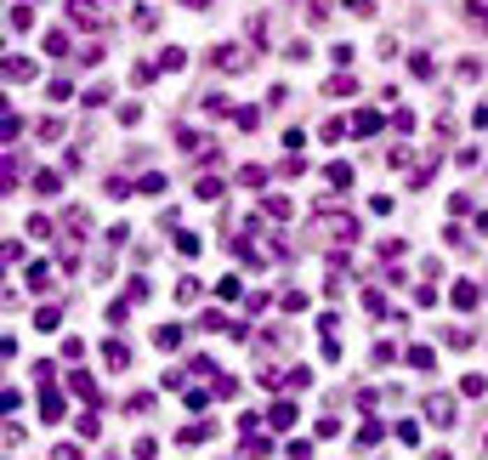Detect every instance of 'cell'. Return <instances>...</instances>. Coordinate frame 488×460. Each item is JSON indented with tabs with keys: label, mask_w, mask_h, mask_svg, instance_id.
Segmentation results:
<instances>
[{
	"label": "cell",
	"mask_w": 488,
	"mask_h": 460,
	"mask_svg": "<svg viewBox=\"0 0 488 460\" xmlns=\"http://www.w3.org/2000/svg\"><path fill=\"white\" fill-rule=\"evenodd\" d=\"M210 63H216L221 74H244V68H250V52H244V46H216Z\"/></svg>",
	"instance_id": "cell-1"
},
{
	"label": "cell",
	"mask_w": 488,
	"mask_h": 460,
	"mask_svg": "<svg viewBox=\"0 0 488 460\" xmlns=\"http://www.w3.org/2000/svg\"><path fill=\"white\" fill-rule=\"evenodd\" d=\"M426 421H431V426H454V398H449V392H431V398H426Z\"/></svg>",
	"instance_id": "cell-2"
},
{
	"label": "cell",
	"mask_w": 488,
	"mask_h": 460,
	"mask_svg": "<svg viewBox=\"0 0 488 460\" xmlns=\"http://www.w3.org/2000/svg\"><path fill=\"white\" fill-rule=\"evenodd\" d=\"M68 17L80 29H103V12H97V0H68Z\"/></svg>",
	"instance_id": "cell-3"
},
{
	"label": "cell",
	"mask_w": 488,
	"mask_h": 460,
	"mask_svg": "<svg viewBox=\"0 0 488 460\" xmlns=\"http://www.w3.org/2000/svg\"><path fill=\"white\" fill-rule=\"evenodd\" d=\"M68 392H74V398H85V403H103L97 381H91V375H85V369H74V375H68Z\"/></svg>",
	"instance_id": "cell-4"
},
{
	"label": "cell",
	"mask_w": 488,
	"mask_h": 460,
	"mask_svg": "<svg viewBox=\"0 0 488 460\" xmlns=\"http://www.w3.org/2000/svg\"><path fill=\"white\" fill-rule=\"evenodd\" d=\"M324 182H330L335 193H346V188H352V165H341V159H330V165H324Z\"/></svg>",
	"instance_id": "cell-5"
},
{
	"label": "cell",
	"mask_w": 488,
	"mask_h": 460,
	"mask_svg": "<svg viewBox=\"0 0 488 460\" xmlns=\"http://www.w3.org/2000/svg\"><path fill=\"white\" fill-rule=\"evenodd\" d=\"M449 302H454V307H460V313H471V307H477V302H482V290H477V284H471V279H460V284H454V296H449Z\"/></svg>",
	"instance_id": "cell-6"
},
{
	"label": "cell",
	"mask_w": 488,
	"mask_h": 460,
	"mask_svg": "<svg viewBox=\"0 0 488 460\" xmlns=\"http://www.w3.org/2000/svg\"><path fill=\"white\" fill-rule=\"evenodd\" d=\"M40 421H63V392H40Z\"/></svg>",
	"instance_id": "cell-7"
},
{
	"label": "cell",
	"mask_w": 488,
	"mask_h": 460,
	"mask_svg": "<svg viewBox=\"0 0 488 460\" xmlns=\"http://www.w3.org/2000/svg\"><path fill=\"white\" fill-rule=\"evenodd\" d=\"M154 347H159V353H176V347H182V329H176V324H159V329H154Z\"/></svg>",
	"instance_id": "cell-8"
},
{
	"label": "cell",
	"mask_w": 488,
	"mask_h": 460,
	"mask_svg": "<svg viewBox=\"0 0 488 460\" xmlns=\"http://www.w3.org/2000/svg\"><path fill=\"white\" fill-rule=\"evenodd\" d=\"M103 364H108V369H125V364H131V347H125V341H103Z\"/></svg>",
	"instance_id": "cell-9"
},
{
	"label": "cell",
	"mask_w": 488,
	"mask_h": 460,
	"mask_svg": "<svg viewBox=\"0 0 488 460\" xmlns=\"http://www.w3.org/2000/svg\"><path fill=\"white\" fill-rule=\"evenodd\" d=\"M267 426L290 432V426H295V403H273V409H267Z\"/></svg>",
	"instance_id": "cell-10"
},
{
	"label": "cell",
	"mask_w": 488,
	"mask_h": 460,
	"mask_svg": "<svg viewBox=\"0 0 488 460\" xmlns=\"http://www.w3.org/2000/svg\"><path fill=\"white\" fill-rule=\"evenodd\" d=\"M34 193H63V171H34Z\"/></svg>",
	"instance_id": "cell-11"
},
{
	"label": "cell",
	"mask_w": 488,
	"mask_h": 460,
	"mask_svg": "<svg viewBox=\"0 0 488 460\" xmlns=\"http://www.w3.org/2000/svg\"><path fill=\"white\" fill-rule=\"evenodd\" d=\"M6 23H12L17 34H23V29H34V6H29V0H17V6L6 12Z\"/></svg>",
	"instance_id": "cell-12"
},
{
	"label": "cell",
	"mask_w": 488,
	"mask_h": 460,
	"mask_svg": "<svg viewBox=\"0 0 488 460\" xmlns=\"http://www.w3.org/2000/svg\"><path fill=\"white\" fill-rule=\"evenodd\" d=\"M6 80H17V86L34 80V57H6Z\"/></svg>",
	"instance_id": "cell-13"
},
{
	"label": "cell",
	"mask_w": 488,
	"mask_h": 460,
	"mask_svg": "<svg viewBox=\"0 0 488 460\" xmlns=\"http://www.w3.org/2000/svg\"><path fill=\"white\" fill-rule=\"evenodd\" d=\"M324 91H330V97H352V91H358V80H352V74H330Z\"/></svg>",
	"instance_id": "cell-14"
},
{
	"label": "cell",
	"mask_w": 488,
	"mask_h": 460,
	"mask_svg": "<svg viewBox=\"0 0 488 460\" xmlns=\"http://www.w3.org/2000/svg\"><path fill=\"white\" fill-rule=\"evenodd\" d=\"M375 131H380V114L375 108H364L358 119H352V137H375Z\"/></svg>",
	"instance_id": "cell-15"
},
{
	"label": "cell",
	"mask_w": 488,
	"mask_h": 460,
	"mask_svg": "<svg viewBox=\"0 0 488 460\" xmlns=\"http://www.w3.org/2000/svg\"><path fill=\"white\" fill-rule=\"evenodd\" d=\"M46 52H52V57H68V52H74V40H68V29H52V34H46Z\"/></svg>",
	"instance_id": "cell-16"
},
{
	"label": "cell",
	"mask_w": 488,
	"mask_h": 460,
	"mask_svg": "<svg viewBox=\"0 0 488 460\" xmlns=\"http://www.w3.org/2000/svg\"><path fill=\"white\" fill-rule=\"evenodd\" d=\"M159 68H165V74H176V68H188V52H182V46H165V52H159Z\"/></svg>",
	"instance_id": "cell-17"
},
{
	"label": "cell",
	"mask_w": 488,
	"mask_h": 460,
	"mask_svg": "<svg viewBox=\"0 0 488 460\" xmlns=\"http://www.w3.org/2000/svg\"><path fill=\"white\" fill-rule=\"evenodd\" d=\"M330 228H335V239H341V244H352V239H358V222H352V216H341V211L330 216Z\"/></svg>",
	"instance_id": "cell-18"
},
{
	"label": "cell",
	"mask_w": 488,
	"mask_h": 460,
	"mask_svg": "<svg viewBox=\"0 0 488 460\" xmlns=\"http://www.w3.org/2000/svg\"><path fill=\"white\" fill-rule=\"evenodd\" d=\"M409 74H415V80H431V74H437L431 52H415V57H409Z\"/></svg>",
	"instance_id": "cell-19"
},
{
	"label": "cell",
	"mask_w": 488,
	"mask_h": 460,
	"mask_svg": "<svg viewBox=\"0 0 488 460\" xmlns=\"http://www.w3.org/2000/svg\"><path fill=\"white\" fill-rule=\"evenodd\" d=\"M346 131H352V125H346V119H324V125H318V137H324L330 148H335V142H341Z\"/></svg>",
	"instance_id": "cell-20"
},
{
	"label": "cell",
	"mask_w": 488,
	"mask_h": 460,
	"mask_svg": "<svg viewBox=\"0 0 488 460\" xmlns=\"http://www.w3.org/2000/svg\"><path fill=\"white\" fill-rule=\"evenodd\" d=\"M482 387H488V381H482L477 369H466V375H460V398H482Z\"/></svg>",
	"instance_id": "cell-21"
},
{
	"label": "cell",
	"mask_w": 488,
	"mask_h": 460,
	"mask_svg": "<svg viewBox=\"0 0 488 460\" xmlns=\"http://www.w3.org/2000/svg\"><path fill=\"white\" fill-rule=\"evenodd\" d=\"M193 193L199 199H221V177H193Z\"/></svg>",
	"instance_id": "cell-22"
},
{
	"label": "cell",
	"mask_w": 488,
	"mask_h": 460,
	"mask_svg": "<svg viewBox=\"0 0 488 460\" xmlns=\"http://www.w3.org/2000/svg\"><path fill=\"white\" fill-rule=\"evenodd\" d=\"M409 364H415V369H426V375H431V369H437V353H431V347H409Z\"/></svg>",
	"instance_id": "cell-23"
},
{
	"label": "cell",
	"mask_w": 488,
	"mask_h": 460,
	"mask_svg": "<svg viewBox=\"0 0 488 460\" xmlns=\"http://www.w3.org/2000/svg\"><path fill=\"white\" fill-rule=\"evenodd\" d=\"M261 211H267V216H273V222H290V216H295V211H290V199H279V193H273V199H267V205H261Z\"/></svg>",
	"instance_id": "cell-24"
},
{
	"label": "cell",
	"mask_w": 488,
	"mask_h": 460,
	"mask_svg": "<svg viewBox=\"0 0 488 460\" xmlns=\"http://www.w3.org/2000/svg\"><path fill=\"white\" fill-rule=\"evenodd\" d=\"M233 125H239V131H256V125H261V108H233Z\"/></svg>",
	"instance_id": "cell-25"
},
{
	"label": "cell",
	"mask_w": 488,
	"mask_h": 460,
	"mask_svg": "<svg viewBox=\"0 0 488 460\" xmlns=\"http://www.w3.org/2000/svg\"><path fill=\"white\" fill-rule=\"evenodd\" d=\"M205 438H210V421H199V426H182V438H176V443H188V449H193V443H205Z\"/></svg>",
	"instance_id": "cell-26"
},
{
	"label": "cell",
	"mask_w": 488,
	"mask_h": 460,
	"mask_svg": "<svg viewBox=\"0 0 488 460\" xmlns=\"http://www.w3.org/2000/svg\"><path fill=\"white\" fill-rule=\"evenodd\" d=\"M176 302L193 307V302H199V279H182V284H176Z\"/></svg>",
	"instance_id": "cell-27"
},
{
	"label": "cell",
	"mask_w": 488,
	"mask_h": 460,
	"mask_svg": "<svg viewBox=\"0 0 488 460\" xmlns=\"http://www.w3.org/2000/svg\"><path fill=\"white\" fill-rule=\"evenodd\" d=\"M34 324H40V329H57V324H63V307H40Z\"/></svg>",
	"instance_id": "cell-28"
},
{
	"label": "cell",
	"mask_w": 488,
	"mask_h": 460,
	"mask_svg": "<svg viewBox=\"0 0 488 460\" xmlns=\"http://www.w3.org/2000/svg\"><path fill=\"white\" fill-rule=\"evenodd\" d=\"M154 409V392H137V398H125V415H148Z\"/></svg>",
	"instance_id": "cell-29"
},
{
	"label": "cell",
	"mask_w": 488,
	"mask_h": 460,
	"mask_svg": "<svg viewBox=\"0 0 488 460\" xmlns=\"http://www.w3.org/2000/svg\"><path fill=\"white\" fill-rule=\"evenodd\" d=\"M154 454H159L154 438H137V443H131V460H154Z\"/></svg>",
	"instance_id": "cell-30"
},
{
	"label": "cell",
	"mask_w": 488,
	"mask_h": 460,
	"mask_svg": "<svg viewBox=\"0 0 488 460\" xmlns=\"http://www.w3.org/2000/svg\"><path fill=\"white\" fill-rule=\"evenodd\" d=\"M34 137H40V142H57V137H63V125H57V119H40V125H34Z\"/></svg>",
	"instance_id": "cell-31"
},
{
	"label": "cell",
	"mask_w": 488,
	"mask_h": 460,
	"mask_svg": "<svg viewBox=\"0 0 488 460\" xmlns=\"http://www.w3.org/2000/svg\"><path fill=\"white\" fill-rule=\"evenodd\" d=\"M216 296H221V302H239V296H244V284H239V279H221V284H216Z\"/></svg>",
	"instance_id": "cell-32"
},
{
	"label": "cell",
	"mask_w": 488,
	"mask_h": 460,
	"mask_svg": "<svg viewBox=\"0 0 488 460\" xmlns=\"http://www.w3.org/2000/svg\"><path fill=\"white\" fill-rule=\"evenodd\" d=\"M380 443V421H364V432H358V449H375Z\"/></svg>",
	"instance_id": "cell-33"
},
{
	"label": "cell",
	"mask_w": 488,
	"mask_h": 460,
	"mask_svg": "<svg viewBox=\"0 0 488 460\" xmlns=\"http://www.w3.org/2000/svg\"><path fill=\"white\" fill-rule=\"evenodd\" d=\"M74 426H80V438H103V421H97V415H80Z\"/></svg>",
	"instance_id": "cell-34"
},
{
	"label": "cell",
	"mask_w": 488,
	"mask_h": 460,
	"mask_svg": "<svg viewBox=\"0 0 488 460\" xmlns=\"http://www.w3.org/2000/svg\"><path fill=\"white\" fill-rule=\"evenodd\" d=\"M176 250H182V256H199L205 244H199V233H176Z\"/></svg>",
	"instance_id": "cell-35"
},
{
	"label": "cell",
	"mask_w": 488,
	"mask_h": 460,
	"mask_svg": "<svg viewBox=\"0 0 488 460\" xmlns=\"http://www.w3.org/2000/svg\"><path fill=\"white\" fill-rule=\"evenodd\" d=\"M239 182H244V188H261V182H267V171H261V165H244Z\"/></svg>",
	"instance_id": "cell-36"
},
{
	"label": "cell",
	"mask_w": 488,
	"mask_h": 460,
	"mask_svg": "<svg viewBox=\"0 0 488 460\" xmlns=\"http://www.w3.org/2000/svg\"><path fill=\"white\" fill-rule=\"evenodd\" d=\"M244 454H250V460H261V454H267V438L250 432V438H244Z\"/></svg>",
	"instance_id": "cell-37"
},
{
	"label": "cell",
	"mask_w": 488,
	"mask_h": 460,
	"mask_svg": "<svg viewBox=\"0 0 488 460\" xmlns=\"http://www.w3.org/2000/svg\"><path fill=\"white\" fill-rule=\"evenodd\" d=\"M131 23H137V29H154V23H159V12H154V6H137V12H131Z\"/></svg>",
	"instance_id": "cell-38"
},
{
	"label": "cell",
	"mask_w": 488,
	"mask_h": 460,
	"mask_svg": "<svg viewBox=\"0 0 488 460\" xmlns=\"http://www.w3.org/2000/svg\"><path fill=\"white\" fill-rule=\"evenodd\" d=\"M137 188H142V193H165V171H148Z\"/></svg>",
	"instance_id": "cell-39"
},
{
	"label": "cell",
	"mask_w": 488,
	"mask_h": 460,
	"mask_svg": "<svg viewBox=\"0 0 488 460\" xmlns=\"http://www.w3.org/2000/svg\"><path fill=\"white\" fill-rule=\"evenodd\" d=\"M131 86H154V63H137V68H131Z\"/></svg>",
	"instance_id": "cell-40"
},
{
	"label": "cell",
	"mask_w": 488,
	"mask_h": 460,
	"mask_svg": "<svg viewBox=\"0 0 488 460\" xmlns=\"http://www.w3.org/2000/svg\"><path fill=\"white\" fill-rule=\"evenodd\" d=\"M279 307H284V313H301V307H306V296H301V290H284V302H279Z\"/></svg>",
	"instance_id": "cell-41"
},
{
	"label": "cell",
	"mask_w": 488,
	"mask_h": 460,
	"mask_svg": "<svg viewBox=\"0 0 488 460\" xmlns=\"http://www.w3.org/2000/svg\"><path fill=\"white\" fill-rule=\"evenodd\" d=\"M301 142H306V131H295V125H290V131H284V154H301Z\"/></svg>",
	"instance_id": "cell-42"
},
{
	"label": "cell",
	"mask_w": 488,
	"mask_h": 460,
	"mask_svg": "<svg viewBox=\"0 0 488 460\" xmlns=\"http://www.w3.org/2000/svg\"><path fill=\"white\" fill-rule=\"evenodd\" d=\"M466 12H471V17H477V29L488 34V6H482V0H471V6H466Z\"/></svg>",
	"instance_id": "cell-43"
},
{
	"label": "cell",
	"mask_w": 488,
	"mask_h": 460,
	"mask_svg": "<svg viewBox=\"0 0 488 460\" xmlns=\"http://www.w3.org/2000/svg\"><path fill=\"white\" fill-rule=\"evenodd\" d=\"M346 12H352V17H375V6H369V0H346Z\"/></svg>",
	"instance_id": "cell-44"
},
{
	"label": "cell",
	"mask_w": 488,
	"mask_h": 460,
	"mask_svg": "<svg viewBox=\"0 0 488 460\" xmlns=\"http://www.w3.org/2000/svg\"><path fill=\"white\" fill-rule=\"evenodd\" d=\"M52 460H80V449H74V443H57V449H52Z\"/></svg>",
	"instance_id": "cell-45"
},
{
	"label": "cell",
	"mask_w": 488,
	"mask_h": 460,
	"mask_svg": "<svg viewBox=\"0 0 488 460\" xmlns=\"http://www.w3.org/2000/svg\"><path fill=\"white\" fill-rule=\"evenodd\" d=\"M182 6H188V12H205V6H210V0H182Z\"/></svg>",
	"instance_id": "cell-46"
}]
</instances>
